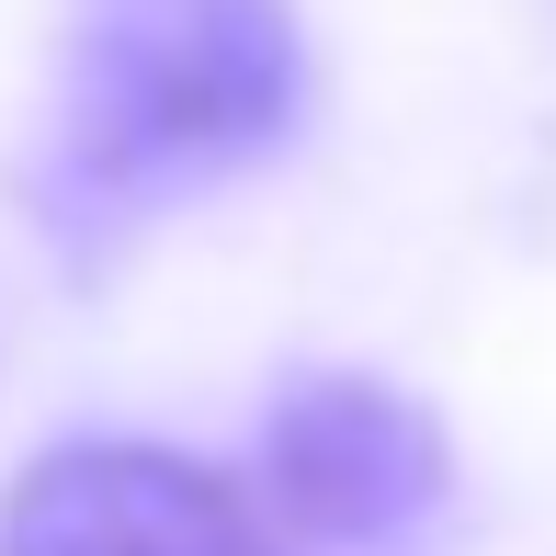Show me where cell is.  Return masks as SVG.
Here are the masks:
<instances>
[{"label":"cell","instance_id":"1","mask_svg":"<svg viewBox=\"0 0 556 556\" xmlns=\"http://www.w3.org/2000/svg\"><path fill=\"white\" fill-rule=\"evenodd\" d=\"M307 46L285 0H80L68 91L46 125L35 205L58 239H114L170 193L285 148Z\"/></svg>","mask_w":556,"mask_h":556},{"label":"cell","instance_id":"2","mask_svg":"<svg viewBox=\"0 0 556 556\" xmlns=\"http://www.w3.org/2000/svg\"><path fill=\"white\" fill-rule=\"evenodd\" d=\"M454 454L432 409L375 375H295L262 432V511L295 545H397L443 500Z\"/></svg>","mask_w":556,"mask_h":556},{"label":"cell","instance_id":"3","mask_svg":"<svg viewBox=\"0 0 556 556\" xmlns=\"http://www.w3.org/2000/svg\"><path fill=\"white\" fill-rule=\"evenodd\" d=\"M0 556H295V534L239 489L160 443H58L23 466Z\"/></svg>","mask_w":556,"mask_h":556}]
</instances>
